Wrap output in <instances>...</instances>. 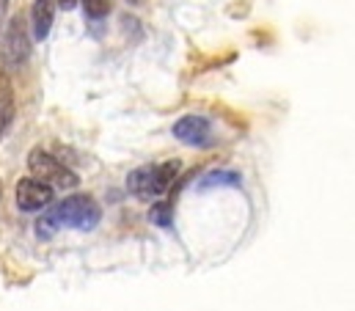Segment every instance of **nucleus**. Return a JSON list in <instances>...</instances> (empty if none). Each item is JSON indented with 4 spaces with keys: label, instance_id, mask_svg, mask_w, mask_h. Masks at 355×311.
<instances>
[{
    "label": "nucleus",
    "instance_id": "obj_1",
    "mask_svg": "<svg viewBox=\"0 0 355 311\" xmlns=\"http://www.w3.org/2000/svg\"><path fill=\"white\" fill-rule=\"evenodd\" d=\"M99 218H102V210H99V204L91 196H86V193L69 196L61 204L50 207L36 221V234L42 239H50L61 226H72V229H80V232H91L99 224Z\"/></svg>",
    "mask_w": 355,
    "mask_h": 311
},
{
    "label": "nucleus",
    "instance_id": "obj_2",
    "mask_svg": "<svg viewBox=\"0 0 355 311\" xmlns=\"http://www.w3.org/2000/svg\"><path fill=\"white\" fill-rule=\"evenodd\" d=\"M179 168V160H168L160 165H141L127 176V190L141 201H155L174 185Z\"/></svg>",
    "mask_w": 355,
    "mask_h": 311
},
{
    "label": "nucleus",
    "instance_id": "obj_3",
    "mask_svg": "<svg viewBox=\"0 0 355 311\" xmlns=\"http://www.w3.org/2000/svg\"><path fill=\"white\" fill-rule=\"evenodd\" d=\"M28 168H31L33 179L50 185L53 190H55V187H58V190H72V187H78V182H80L72 168H67L58 157H53L50 152H44V149H31V155H28Z\"/></svg>",
    "mask_w": 355,
    "mask_h": 311
},
{
    "label": "nucleus",
    "instance_id": "obj_4",
    "mask_svg": "<svg viewBox=\"0 0 355 311\" xmlns=\"http://www.w3.org/2000/svg\"><path fill=\"white\" fill-rule=\"evenodd\" d=\"M31 56V39H28V31H25V19L22 17H14L6 31H3V39H0V64L6 69H19Z\"/></svg>",
    "mask_w": 355,
    "mask_h": 311
},
{
    "label": "nucleus",
    "instance_id": "obj_5",
    "mask_svg": "<svg viewBox=\"0 0 355 311\" xmlns=\"http://www.w3.org/2000/svg\"><path fill=\"white\" fill-rule=\"evenodd\" d=\"M53 193H55V190H53L50 185L39 182V179H33V176H25V179L17 182V207H19L22 212H39V210L50 207Z\"/></svg>",
    "mask_w": 355,
    "mask_h": 311
},
{
    "label": "nucleus",
    "instance_id": "obj_6",
    "mask_svg": "<svg viewBox=\"0 0 355 311\" xmlns=\"http://www.w3.org/2000/svg\"><path fill=\"white\" fill-rule=\"evenodd\" d=\"M209 135H212V124L204 116H193L190 113V116H182L174 124V138H179L187 146H207Z\"/></svg>",
    "mask_w": 355,
    "mask_h": 311
},
{
    "label": "nucleus",
    "instance_id": "obj_7",
    "mask_svg": "<svg viewBox=\"0 0 355 311\" xmlns=\"http://www.w3.org/2000/svg\"><path fill=\"white\" fill-rule=\"evenodd\" d=\"M53 17H55V0H33L31 25H33V39L36 42H44L50 36Z\"/></svg>",
    "mask_w": 355,
    "mask_h": 311
},
{
    "label": "nucleus",
    "instance_id": "obj_8",
    "mask_svg": "<svg viewBox=\"0 0 355 311\" xmlns=\"http://www.w3.org/2000/svg\"><path fill=\"white\" fill-rule=\"evenodd\" d=\"M14 119V99H11V85L8 80L0 75V135L6 133V127Z\"/></svg>",
    "mask_w": 355,
    "mask_h": 311
},
{
    "label": "nucleus",
    "instance_id": "obj_9",
    "mask_svg": "<svg viewBox=\"0 0 355 311\" xmlns=\"http://www.w3.org/2000/svg\"><path fill=\"white\" fill-rule=\"evenodd\" d=\"M223 185H229V187H237L240 185V174H234V171H212V174H207L204 179H201V190H207V187H223Z\"/></svg>",
    "mask_w": 355,
    "mask_h": 311
},
{
    "label": "nucleus",
    "instance_id": "obj_10",
    "mask_svg": "<svg viewBox=\"0 0 355 311\" xmlns=\"http://www.w3.org/2000/svg\"><path fill=\"white\" fill-rule=\"evenodd\" d=\"M171 215H174V210H171L168 201H157V204H152V210H149V221L157 224V226H163V229L171 226Z\"/></svg>",
    "mask_w": 355,
    "mask_h": 311
},
{
    "label": "nucleus",
    "instance_id": "obj_11",
    "mask_svg": "<svg viewBox=\"0 0 355 311\" xmlns=\"http://www.w3.org/2000/svg\"><path fill=\"white\" fill-rule=\"evenodd\" d=\"M83 11L91 19H102L110 14V0H83Z\"/></svg>",
    "mask_w": 355,
    "mask_h": 311
},
{
    "label": "nucleus",
    "instance_id": "obj_12",
    "mask_svg": "<svg viewBox=\"0 0 355 311\" xmlns=\"http://www.w3.org/2000/svg\"><path fill=\"white\" fill-rule=\"evenodd\" d=\"M58 6H61L64 11H72V8L78 6V0H58Z\"/></svg>",
    "mask_w": 355,
    "mask_h": 311
},
{
    "label": "nucleus",
    "instance_id": "obj_13",
    "mask_svg": "<svg viewBox=\"0 0 355 311\" xmlns=\"http://www.w3.org/2000/svg\"><path fill=\"white\" fill-rule=\"evenodd\" d=\"M127 3H130V6H135V3H141V0H127Z\"/></svg>",
    "mask_w": 355,
    "mask_h": 311
}]
</instances>
